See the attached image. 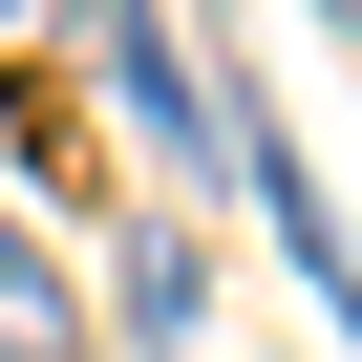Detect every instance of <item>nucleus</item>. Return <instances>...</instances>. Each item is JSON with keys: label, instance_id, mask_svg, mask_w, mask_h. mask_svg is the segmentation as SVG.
<instances>
[{"label": "nucleus", "instance_id": "5", "mask_svg": "<svg viewBox=\"0 0 362 362\" xmlns=\"http://www.w3.org/2000/svg\"><path fill=\"white\" fill-rule=\"evenodd\" d=\"M0 22H22V0H0Z\"/></svg>", "mask_w": 362, "mask_h": 362}, {"label": "nucleus", "instance_id": "2", "mask_svg": "<svg viewBox=\"0 0 362 362\" xmlns=\"http://www.w3.org/2000/svg\"><path fill=\"white\" fill-rule=\"evenodd\" d=\"M107 320H128V341H192V320H214V256L149 214V235H128V298H107Z\"/></svg>", "mask_w": 362, "mask_h": 362}, {"label": "nucleus", "instance_id": "4", "mask_svg": "<svg viewBox=\"0 0 362 362\" xmlns=\"http://www.w3.org/2000/svg\"><path fill=\"white\" fill-rule=\"evenodd\" d=\"M320 22H362V0H320Z\"/></svg>", "mask_w": 362, "mask_h": 362}, {"label": "nucleus", "instance_id": "1", "mask_svg": "<svg viewBox=\"0 0 362 362\" xmlns=\"http://www.w3.org/2000/svg\"><path fill=\"white\" fill-rule=\"evenodd\" d=\"M0 362H86V298L43 277V235L0 214Z\"/></svg>", "mask_w": 362, "mask_h": 362}, {"label": "nucleus", "instance_id": "3", "mask_svg": "<svg viewBox=\"0 0 362 362\" xmlns=\"http://www.w3.org/2000/svg\"><path fill=\"white\" fill-rule=\"evenodd\" d=\"M107 86H128V128H170V149H214V107L170 86V43H149V0H107Z\"/></svg>", "mask_w": 362, "mask_h": 362}]
</instances>
